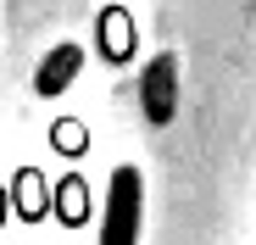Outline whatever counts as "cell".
Returning a JSON list of instances; mask_svg holds the SVG:
<instances>
[{
  "label": "cell",
  "mask_w": 256,
  "mask_h": 245,
  "mask_svg": "<svg viewBox=\"0 0 256 245\" xmlns=\"http://www.w3.org/2000/svg\"><path fill=\"white\" fill-rule=\"evenodd\" d=\"M78 67H84V50H78V45H56V50L45 56V67L34 72V90L45 95V100H56L72 78H78Z\"/></svg>",
  "instance_id": "7a4b0ae2"
},
{
  "label": "cell",
  "mask_w": 256,
  "mask_h": 245,
  "mask_svg": "<svg viewBox=\"0 0 256 245\" xmlns=\"http://www.w3.org/2000/svg\"><path fill=\"white\" fill-rule=\"evenodd\" d=\"M145 228V173L117 168L106 184V212H100V245H140Z\"/></svg>",
  "instance_id": "6da1fadb"
},
{
  "label": "cell",
  "mask_w": 256,
  "mask_h": 245,
  "mask_svg": "<svg viewBox=\"0 0 256 245\" xmlns=\"http://www.w3.org/2000/svg\"><path fill=\"white\" fill-rule=\"evenodd\" d=\"M167 100H173V56H162V62L145 72V112H150L156 122L173 117V106H167Z\"/></svg>",
  "instance_id": "3957f363"
}]
</instances>
